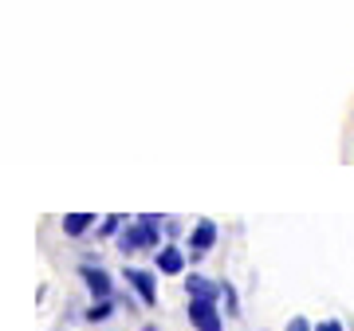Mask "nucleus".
<instances>
[{
	"mask_svg": "<svg viewBox=\"0 0 354 331\" xmlns=\"http://www.w3.org/2000/svg\"><path fill=\"white\" fill-rule=\"evenodd\" d=\"M158 225H162V217H138V221H130L127 229L114 237L118 253H122V256L158 253V249H162V233H165V229H158Z\"/></svg>",
	"mask_w": 354,
	"mask_h": 331,
	"instance_id": "obj_1",
	"label": "nucleus"
},
{
	"mask_svg": "<svg viewBox=\"0 0 354 331\" xmlns=\"http://www.w3.org/2000/svg\"><path fill=\"white\" fill-rule=\"evenodd\" d=\"M189 323H193V331H225L216 300H189Z\"/></svg>",
	"mask_w": 354,
	"mask_h": 331,
	"instance_id": "obj_2",
	"label": "nucleus"
},
{
	"mask_svg": "<svg viewBox=\"0 0 354 331\" xmlns=\"http://www.w3.org/2000/svg\"><path fill=\"white\" fill-rule=\"evenodd\" d=\"M122 276H127V284L134 288V292H138L142 304H146V307H158V276H153L150 268L127 265V272H122Z\"/></svg>",
	"mask_w": 354,
	"mask_h": 331,
	"instance_id": "obj_3",
	"label": "nucleus"
},
{
	"mask_svg": "<svg viewBox=\"0 0 354 331\" xmlns=\"http://www.w3.org/2000/svg\"><path fill=\"white\" fill-rule=\"evenodd\" d=\"M79 280L87 284V292L95 296V300H114V280L111 272L99 265H79Z\"/></svg>",
	"mask_w": 354,
	"mask_h": 331,
	"instance_id": "obj_4",
	"label": "nucleus"
},
{
	"mask_svg": "<svg viewBox=\"0 0 354 331\" xmlns=\"http://www.w3.org/2000/svg\"><path fill=\"white\" fill-rule=\"evenodd\" d=\"M213 244H216V225L209 221V217H201V221L189 229V265H197Z\"/></svg>",
	"mask_w": 354,
	"mask_h": 331,
	"instance_id": "obj_5",
	"label": "nucleus"
},
{
	"mask_svg": "<svg viewBox=\"0 0 354 331\" xmlns=\"http://www.w3.org/2000/svg\"><path fill=\"white\" fill-rule=\"evenodd\" d=\"M185 253L177 249V244H162L158 253H153V272H165V276H177V272H185Z\"/></svg>",
	"mask_w": 354,
	"mask_h": 331,
	"instance_id": "obj_6",
	"label": "nucleus"
},
{
	"mask_svg": "<svg viewBox=\"0 0 354 331\" xmlns=\"http://www.w3.org/2000/svg\"><path fill=\"white\" fill-rule=\"evenodd\" d=\"M185 292H189V300H221V284H213L209 276L189 272L185 276Z\"/></svg>",
	"mask_w": 354,
	"mask_h": 331,
	"instance_id": "obj_7",
	"label": "nucleus"
},
{
	"mask_svg": "<svg viewBox=\"0 0 354 331\" xmlns=\"http://www.w3.org/2000/svg\"><path fill=\"white\" fill-rule=\"evenodd\" d=\"M99 225V217L95 213H67L64 221H59V229L67 233V237H83L87 229H95Z\"/></svg>",
	"mask_w": 354,
	"mask_h": 331,
	"instance_id": "obj_8",
	"label": "nucleus"
},
{
	"mask_svg": "<svg viewBox=\"0 0 354 331\" xmlns=\"http://www.w3.org/2000/svg\"><path fill=\"white\" fill-rule=\"evenodd\" d=\"M127 225H130V221H127L122 213H111V217H102V221H99V237H118V233L127 229Z\"/></svg>",
	"mask_w": 354,
	"mask_h": 331,
	"instance_id": "obj_9",
	"label": "nucleus"
},
{
	"mask_svg": "<svg viewBox=\"0 0 354 331\" xmlns=\"http://www.w3.org/2000/svg\"><path fill=\"white\" fill-rule=\"evenodd\" d=\"M114 312V300H95V304L87 307V323H106Z\"/></svg>",
	"mask_w": 354,
	"mask_h": 331,
	"instance_id": "obj_10",
	"label": "nucleus"
},
{
	"mask_svg": "<svg viewBox=\"0 0 354 331\" xmlns=\"http://www.w3.org/2000/svg\"><path fill=\"white\" fill-rule=\"evenodd\" d=\"M221 300H225V307H228V316H241V300H236V288L232 284H221Z\"/></svg>",
	"mask_w": 354,
	"mask_h": 331,
	"instance_id": "obj_11",
	"label": "nucleus"
},
{
	"mask_svg": "<svg viewBox=\"0 0 354 331\" xmlns=\"http://www.w3.org/2000/svg\"><path fill=\"white\" fill-rule=\"evenodd\" d=\"M288 331H315V323H311V319H304V316H291Z\"/></svg>",
	"mask_w": 354,
	"mask_h": 331,
	"instance_id": "obj_12",
	"label": "nucleus"
},
{
	"mask_svg": "<svg viewBox=\"0 0 354 331\" xmlns=\"http://www.w3.org/2000/svg\"><path fill=\"white\" fill-rule=\"evenodd\" d=\"M315 331H346V323L342 319H323V323H315Z\"/></svg>",
	"mask_w": 354,
	"mask_h": 331,
	"instance_id": "obj_13",
	"label": "nucleus"
}]
</instances>
